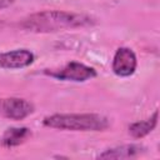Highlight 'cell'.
<instances>
[{"instance_id":"1","label":"cell","mask_w":160,"mask_h":160,"mask_svg":"<svg viewBox=\"0 0 160 160\" xmlns=\"http://www.w3.org/2000/svg\"><path fill=\"white\" fill-rule=\"evenodd\" d=\"M91 24V19L82 14L60 10H45L28 16L21 26L34 32H54L66 29H75Z\"/></svg>"},{"instance_id":"2","label":"cell","mask_w":160,"mask_h":160,"mask_svg":"<svg viewBox=\"0 0 160 160\" xmlns=\"http://www.w3.org/2000/svg\"><path fill=\"white\" fill-rule=\"evenodd\" d=\"M48 128L71 131H104L110 126L109 119L100 114H54L44 118Z\"/></svg>"},{"instance_id":"3","label":"cell","mask_w":160,"mask_h":160,"mask_svg":"<svg viewBox=\"0 0 160 160\" xmlns=\"http://www.w3.org/2000/svg\"><path fill=\"white\" fill-rule=\"evenodd\" d=\"M44 74L55 78L58 80L75 81V82H82L96 76V71L94 68H90L78 61H70L59 70H45Z\"/></svg>"},{"instance_id":"4","label":"cell","mask_w":160,"mask_h":160,"mask_svg":"<svg viewBox=\"0 0 160 160\" xmlns=\"http://www.w3.org/2000/svg\"><path fill=\"white\" fill-rule=\"evenodd\" d=\"M34 112V105L21 98L0 99V115L10 120H22Z\"/></svg>"},{"instance_id":"5","label":"cell","mask_w":160,"mask_h":160,"mask_svg":"<svg viewBox=\"0 0 160 160\" xmlns=\"http://www.w3.org/2000/svg\"><path fill=\"white\" fill-rule=\"evenodd\" d=\"M136 66V55L130 48H119L116 50L111 64V69L115 75L120 78H128L135 72Z\"/></svg>"},{"instance_id":"6","label":"cell","mask_w":160,"mask_h":160,"mask_svg":"<svg viewBox=\"0 0 160 160\" xmlns=\"http://www.w3.org/2000/svg\"><path fill=\"white\" fill-rule=\"evenodd\" d=\"M32 62L34 54L28 49L0 52V68L2 69H22L28 68Z\"/></svg>"},{"instance_id":"7","label":"cell","mask_w":160,"mask_h":160,"mask_svg":"<svg viewBox=\"0 0 160 160\" xmlns=\"http://www.w3.org/2000/svg\"><path fill=\"white\" fill-rule=\"evenodd\" d=\"M31 136V131L29 128H9L2 134L0 142L5 148H14L24 144Z\"/></svg>"},{"instance_id":"8","label":"cell","mask_w":160,"mask_h":160,"mask_svg":"<svg viewBox=\"0 0 160 160\" xmlns=\"http://www.w3.org/2000/svg\"><path fill=\"white\" fill-rule=\"evenodd\" d=\"M144 150L142 146L135 145V144H128V145H121L118 148L108 149L102 154L99 155L100 159H126V158H134L139 155Z\"/></svg>"},{"instance_id":"9","label":"cell","mask_w":160,"mask_h":160,"mask_svg":"<svg viewBox=\"0 0 160 160\" xmlns=\"http://www.w3.org/2000/svg\"><path fill=\"white\" fill-rule=\"evenodd\" d=\"M158 118H159V111L155 110L154 114H152L149 119L132 122V124L129 126V134H130L134 139H141V138L146 136V135L150 134V132L155 129V126L158 125Z\"/></svg>"},{"instance_id":"10","label":"cell","mask_w":160,"mask_h":160,"mask_svg":"<svg viewBox=\"0 0 160 160\" xmlns=\"http://www.w3.org/2000/svg\"><path fill=\"white\" fill-rule=\"evenodd\" d=\"M14 2V0H0V9H5L8 6H10Z\"/></svg>"}]
</instances>
